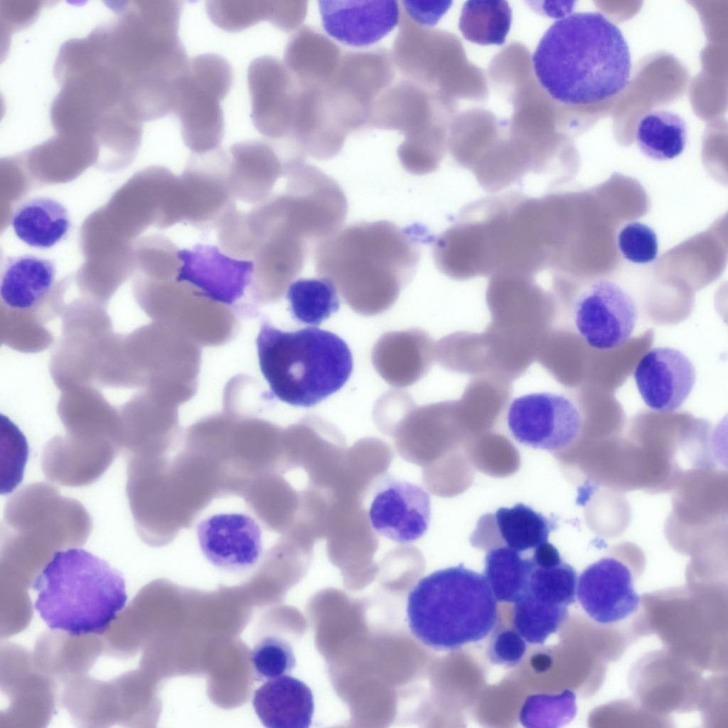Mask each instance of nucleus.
Returning a JSON list of instances; mask_svg holds the SVG:
<instances>
[{
	"label": "nucleus",
	"mask_w": 728,
	"mask_h": 728,
	"mask_svg": "<svg viewBox=\"0 0 728 728\" xmlns=\"http://www.w3.org/2000/svg\"><path fill=\"white\" fill-rule=\"evenodd\" d=\"M434 237L421 225L360 222L314 245L318 277L336 287L348 306L363 316L389 309L418 267L420 245Z\"/></svg>",
	"instance_id": "nucleus-1"
},
{
	"label": "nucleus",
	"mask_w": 728,
	"mask_h": 728,
	"mask_svg": "<svg viewBox=\"0 0 728 728\" xmlns=\"http://www.w3.org/2000/svg\"><path fill=\"white\" fill-rule=\"evenodd\" d=\"M532 67L548 96L566 105L606 100L625 89L631 60L621 30L600 12L555 21L533 54Z\"/></svg>",
	"instance_id": "nucleus-2"
},
{
	"label": "nucleus",
	"mask_w": 728,
	"mask_h": 728,
	"mask_svg": "<svg viewBox=\"0 0 728 728\" xmlns=\"http://www.w3.org/2000/svg\"><path fill=\"white\" fill-rule=\"evenodd\" d=\"M180 1H142L115 6L103 26L105 46L127 95L148 110L172 112L189 59L178 36Z\"/></svg>",
	"instance_id": "nucleus-3"
},
{
	"label": "nucleus",
	"mask_w": 728,
	"mask_h": 728,
	"mask_svg": "<svg viewBox=\"0 0 728 728\" xmlns=\"http://www.w3.org/2000/svg\"><path fill=\"white\" fill-rule=\"evenodd\" d=\"M32 587L41 619L70 636L104 633L127 601L122 574L81 548L55 552Z\"/></svg>",
	"instance_id": "nucleus-4"
},
{
	"label": "nucleus",
	"mask_w": 728,
	"mask_h": 728,
	"mask_svg": "<svg viewBox=\"0 0 728 728\" xmlns=\"http://www.w3.org/2000/svg\"><path fill=\"white\" fill-rule=\"evenodd\" d=\"M255 343L272 395L293 406L316 405L339 390L352 373L348 345L326 330L283 331L264 321Z\"/></svg>",
	"instance_id": "nucleus-5"
},
{
	"label": "nucleus",
	"mask_w": 728,
	"mask_h": 728,
	"mask_svg": "<svg viewBox=\"0 0 728 728\" xmlns=\"http://www.w3.org/2000/svg\"><path fill=\"white\" fill-rule=\"evenodd\" d=\"M406 611L417 640L449 651L485 638L496 623L498 605L484 575L460 564L421 579L408 594Z\"/></svg>",
	"instance_id": "nucleus-6"
},
{
	"label": "nucleus",
	"mask_w": 728,
	"mask_h": 728,
	"mask_svg": "<svg viewBox=\"0 0 728 728\" xmlns=\"http://www.w3.org/2000/svg\"><path fill=\"white\" fill-rule=\"evenodd\" d=\"M391 54L395 68L405 79L446 100L454 97L457 81L478 89L476 86L483 85L482 75L465 61L453 36L418 25L402 11Z\"/></svg>",
	"instance_id": "nucleus-7"
},
{
	"label": "nucleus",
	"mask_w": 728,
	"mask_h": 728,
	"mask_svg": "<svg viewBox=\"0 0 728 728\" xmlns=\"http://www.w3.org/2000/svg\"><path fill=\"white\" fill-rule=\"evenodd\" d=\"M233 82L229 62L215 53L189 59L176 92L173 112L178 117L182 138L193 154L219 148L224 135L220 102Z\"/></svg>",
	"instance_id": "nucleus-8"
},
{
	"label": "nucleus",
	"mask_w": 728,
	"mask_h": 728,
	"mask_svg": "<svg viewBox=\"0 0 728 728\" xmlns=\"http://www.w3.org/2000/svg\"><path fill=\"white\" fill-rule=\"evenodd\" d=\"M285 177L286 190L280 196L284 221L289 228L314 245L341 229L348 203L334 179L306 161Z\"/></svg>",
	"instance_id": "nucleus-9"
},
{
	"label": "nucleus",
	"mask_w": 728,
	"mask_h": 728,
	"mask_svg": "<svg viewBox=\"0 0 728 728\" xmlns=\"http://www.w3.org/2000/svg\"><path fill=\"white\" fill-rule=\"evenodd\" d=\"M395 65L385 48L343 53L332 80L325 87L328 105L350 133L368 124L373 106L392 85Z\"/></svg>",
	"instance_id": "nucleus-10"
},
{
	"label": "nucleus",
	"mask_w": 728,
	"mask_h": 728,
	"mask_svg": "<svg viewBox=\"0 0 728 728\" xmlns=\"http://www.w3.org/2000/svg\"><path fill=\"white\" fill-rule=\"evenodd\" d=\"M572 316L577 332L589 347L608 350L631 338L638 309L633 297L618 282L600 278L577 294Z\"/></svg>",
	"instance_id": "nucleus-11"
},
{
	"label": "nucleus",
	"mask_w": 728,
	"mask_h": 728,
	"mask_svg": "<svg viewBox=\"0 0 728 728\" xmlns=\"http://www.w3.org/2000/svg\"><path fill=\"white\" fill-rule=\"evenodd\" d=\"M506 422L513 438L534 449L555 451L573 442L583 419L574 402L563 394L528 393L509 403Z\"/></svg>",
	"instance_id": "nucleus-12"
},
{
	"label": "nucleus",
	"mask_w": 728,
	"mask_h": 728,
	"mask_svg": "<svg viewBox=\"0 0 728 728\" xmlns=\"http://www.w3.org/2000/svg\"><path fill=\"white\" fill-rule=\"evenodd\" d=\"M247 510L215 511L198 520L200 550L214 567L233 573L247 572L264 555V526Z\"/></svg>",
	"instance_id": "nucleus-13"
},
{
	"label": "nucleus",
	"mask_w": 728,
	"mask_h": 728,
	"mask_svg": "<svg viewBox=\"0 0 728 728\" xmlns=\"http://www.w3.org/2000/svg\"><path fill=\"white\" fill-rule=\"evenodd\" d=\"M251 119L256 129L269 141H289L300 86L284 63L264 55L247 69Z\"/></svg>",
	"instance_id": "nucleus-14"
},
{
	"label": "nucleus",
	"mask_w": 728,
	"mask_h": 728,
	"mask_svg": "<svg viewBox=\"0 0 728 728\" xmlns=\"http://www.w3.org/2000/svg\"><path fill=\"white\" fill-rule=\"evenodd\" d=\"M229 155L220 147L194 154L179 178L183 220L218 227L235 208L228 184Z\"/></svg>",
	"instance_id": "nucleus-15"
},
{
	"label": "nucleus",
	"mask_w": 728,
	"mask_h": 728,
	"mask_svg": "<svg viewBox=\"0 0 728 728\" xmlns=\"http://www.w3.org/2000/svg\"><path fill=\"white\" fill-rule=\"evenodd\" d=\"M451 105L407 79L392 85L375 100L368 126L401 132L405 137L445 132Z\"/></svg>",
	"instance_id": "nucleus-16"
},
{
	"label": "nucleus",
	"mask_w": 728,
	"mask_h": 728,
	"mask_svg": "<svg viewBox=\"0 0 728 728\" xmlns=\"http://www.w3.org/2000/svg\"><path fill=\"white\" fill-rule=\"evenodd\" d=\"M372 528L397 543H411L424 535L431 518V500L421 486L386 476L375 488L368 510Z\"/></svg>",
	"instance_id": "nucleus-17"
},
{
	"label": "nucleus",
	"mask_w": 728,
	"mask_h": 728,
	"mask_svg": "<svg viewBox=\"0 0 728 728\" xmlns=\"http://www.w3.org/2000/svg\"><path fill=\"white\" fill-rule=\"evenodd\" d=\"M181 266L176 277L208 299L231 305L241 298L251 283L254 263L240 259L210 245H196L179 250Z\"/></svg>",
	"instance_id": "nucleus-18"
},
{
	"label": "nucleus",
	"mask_w": 728,
	"mask_h": 728,
	"mask_svg": "<svg viewBox=\"0 0 728 728\" xmlns=\"http://www.w3.org/2000/svg\"><path fill=\"white\" fill-rule=\"evenodd\" d=\"M576 594L590 618L601 624L615 623L634 613L641 598L630 569L613 557L588 566L577 582Z\"/></svg>",
	"instance_id": "nucleus-19"
},
{
	"label": "nucleus",
	"mask_w": 728,
	"mask_h": 728,
	"mask_svg": "<svg viewBox=\"0 0 728 728\" xmlns=\"http://www.w3.org/2000/svg\"><path fill=\"white\" fill-rule=\"evenodd\" d=\"M318 8L325 31L352 47L376 43L399 26L402 10L397 1L321 0Z\"/></svg>",
	"instance_id": "nucleus-20"
},
{
	"label": "nucleus",
	"mask_w": 728,
	"mask_h": 728,
	"mask_svg": "<svg viewBox=\"0 0 728 728\" xmlns=\"http://www.w3.org/2000/svg\"><path fill=\"white\" fill-rule=\"evenodd\" d=\"M633 377L645 404L660 412L679 409L696 381L693 363L681 350L668 346L650 349L636 365Z\"/></svg>",
	"instance_id": "nucleus-21"
},
{
	"label": "nucleus",
	"mask_w": 728,
	"mask_h": 728,
	"mask_svg": "<svg viewBox=\"0 0 728 728\" xmlns=\"http://www.w3.org/2000/svg\"><path fill=\"white\" fill-rule=\"evenodd\" d=\"M436 357V346L420 329L390 331L379 338L371 360L378 373L390 385L405 387L421 379Z\"/></svg>",
	"instance_id": "nucleus-22"
},
{
	"label": "nucleus",
	"mask_w": 728,
	"mask_h": 728,
	"mask_svg": "<svg viewBox=\"0 0 728 728\" xmlns=\"http://www.w3.org/2000/svg\"><path fill=\"white\" fill-rule=\"evenodd\" d=\"M283 176L282 159L269 141L247 140L230 149L228 184L233 197L259 203Z\"/></svg>",
	"instance_id": "nucleus-23"
},
{
	"label": "nucleus",
	"mask_w": 728,
	"mask_h": 728,
	"mask_svg": "<svg viewBox=\"0 0 728 728\" xmlns=\"http://www.w3.org/2000/svg\"><path fill=\"white\" fill-rule=\"evenodd\" d=\"M255 713L267 728H308L314 710L310 688L301 680L284 675L268 680L255 692Z\"/></svg>",
	"instance_id": "nucleus-24"
},
{
	"label": "nucleus",
	"mask_w": 728,
	"mask_h": 728,
	"mask_svg": "<svg viewBox=\"0 0 728 728\" xmlns=\"http://www.w3.org/2000/svg\"><path fill=\"white\" fill-rule=\"evenodd\" d=\"M343 54L328 36L303 26L289 38L283 63L300 85L325 87L336 75Z\"/></svg>",
	"instance_id": "nucleus-25"
},
{
	"label": "nucleus",
	"mask_w": 728,
	"mask_h": 728,
	"mask_svg": "<svg viewBox=\"0 0 728 728\" xmlns=\"http://www.w3.org/2000/svg\"><path fill=\"white\" fill-rule=\"evenodd\" d=\"M308 243L284 223L275 228L262 240L252 259L251 283L273 281L280 291H287L304 267Z\"/></svg>",
	"instance_id": "nucleus-26"
},
{
	"label": "nucleus",
	"mask_w": 728,
	"mask_h": 728,
	"mask_svg": "<svg viewBox=\"0 0 728 728\" xmlns=\"http://www.w3.org/2000/svg\"><path fill=\"white\" fill-rule=\"evenodd\" d=\"M54 262L33 255L7 257L0 286L2 301L16 310L38 306L50 291L55 278Z\"/></svg>",
	"instance_id": "nucleus-27"
},
{
	"label": "nucleus",
	"mask_w": 728,
	"mask_h": 728,
	"mask_svg": "<svg viewBox=\"0 0 728 728\" xmlns=\"http://www.w3.org/2000/svg\"><path fill=\"white\" fill-rule=\"evenodd\" d=\"M11 226L17 237L32 247L48 249L63 240L71 228L67 208L48 197H35L14 212Z\"/></svg>",
	"instance_id": "nucleus-28"
},
{
	"label": "nucleus",
	"mask_w": 728,
	"mask_h": 728,
	"mask_svg": "<svg viewBox=\"0 0 728 728\" xmlns=\"http://www.w3.org/2000/svg\"><path fill=\"white\" fill-rule=\"evenodd\" d=\"M486 516L492 523L491 532H496L492 535H497L496 547L505 546L519 552L532 551L548 542L549 535L556 526L554 520L523 503L500 508L493 515Z\"/></svg>",
	"instance_id": "nucleus-29"
},
{
	"label": "nucleus",
	"mask_w": 728,
	"mask_h": 728,
	"mask_svg": "<svg viewBox=\"0 0 728 728\" xmlns=\"http://www.w3.org/2000/svg\"><path fill=\"white\" fill-rule=\"evenodd\" d=\"M687 134V124L679 114L658 109L649 112L641 119L636 139L646 156L655 161H667L684 151Z\"/></svg>",
	"instance_id": "nucleus-30"
},
{
	"label": "nucleus",
	"mask_w": 728,
	"mask_h": 728,
	"mask_svg": "<svg viewBox=\"0 0 728 728\" xmlns=\"http://www.w3.org/2000/svg\"><path fill=\"white\" fill-rule=\"evenodd\" d=\"M531 553L505 546L488 550L483 575L497 601L514 603L518 599L533 564Z\"/></svg>",
	"instance_id": "nucleus-31"
},
{
	"label": "nucleus",
	"mask_w": 728,
	"mask_h": 728,
	"mask_svg": "<svg viewBox=\"0 0 728 728\" xmlns=\"http://www.w3.org/2000/svg\"><path fill=\"white\" fill-rule=\"evenodd\" d=\"M511 21L512 11L507 1H468L461 10L459 28L473 43L502 45Z\"/></svg>",
	"instance_id": "nucleus-32"
},
{
	"label": "nucleus",
	"mask_w": 728,
	"mask_h": 728,
	"mask_svg": "<svg viewBox=\"0 0 728 728\" xmlns=\"http://www.w3.org/2000/svg\"><path fill=\"white\" fill-rule=\"evenodd\" d=\"M338 293L335 285L326 278L294 281L287 290L292 317L304 324H320L339 309Z\"/></svg>",
	"instance_id": "nucleus-33"
},
{
	"label": "nucleus",
	"mask_w": 728,
	"mask_h": 728,
	"mask_svg": "<svg viewBox=\"0 0 728 728\" xmlns=\"http://www.w3.org/2000/svg\"><path fill=\"white\" fill-rule=\"evenodd\" d=\"M275 1H220L206 2L207 14L218 27L230 32L247 28L261 21H273Z\"/></svg>",
	"instance_id": "nucleus-34"
},
{
	"label": "nucleus",
	"mask_w": 728,
	"mask_h": 728,
	"mask_svg": "<svg viewBox=\"0 0 728 728\" xmlns=\"http://www.w3.org/2000/svg\"><path fill=\"white\" fill-rule=\"evenodd\" d=\"M446 134L432 133L405 137L397 149L403 168L415 175L436 171L444 156Z\"/></svg>",
	"instance_id": "nucleus-35"
},
{
	"label": "nucleus",
	"mask_w": 728,
	"mask_h": 728,
	"mask_svg": "<svg viewBox=\"0 0 728 728\" xmlns=\"http://www.w3.org/2000/svg\"><path fill=\"white\" fill-rule=\"evenodd\" d=\"M250 660L259 680L287 675L296 665L292 648L278 637H266L257 643L251 652Z\"/></svg>",
	"instance_id": "nucleus-36"
},
{
	"label": "nucleus",
	"mask_w": 728,
	"mask_h": 728,
	"mask_svg": "<svg viewBox=\"0 0 728 728\" xmlns=\"http://www.w3.org/2000/svg\"><path fill=\"white\" fill-rule=\"evenodd\" d=\"M617 245L623 257L634 264H647L654 261L658 252L655 232L640 222L627 223L619 232Z\"/></svg>",
	"instance_id": "nucleus-37"
},
{
	"label": "nucleus",
	"mask_w": 728,
	"mask_h": 728,
	"mask_svg": "<svg viewBox=\"0 0 728 728\" xmlns=\"http://www.w3.org/2000/svg\"><path fill=\"white\" fill-rule=\"evenodd\" d=\"M414 405L413 400L405 392L391 390L384 394L377 401L373 410V416L382 429L391 433Z\"/></svg>",
	"instance_id": "nucleus-38"
},
{
	"label": "nucleus",
	"mask_w": 728,
	"mask_h": 728,
	"mask_svg": "<svg viewBox=\"0 0 728 728\" xmlns=\"http://www.w3.org/2000/svg\"><path fill=\"white\" fill-rule=\"evenodd\" d=\"M525 651V639L515 630L505 629L495 635L489 655L496 664L513 666L521 660Z\"/></svg>",
	"instance_id": "nucleus-39"
},
{
	"label": "nucleus",
	"mask_w": 728,
	"mask_h": 728,
	"mask_svg": "<svg viewBox=\"0 0 728 728\" xmlns=\"http://www.w3.org/2000/svg\"><path fill=\"white\" fill-rule=\"evenodd\" d=\"M448 1H403L402 12L418 25L431 28L450 7Z\"/></svg>",
	"instance_id": "nucleus-40"
},
{
	"label": "nucleus",
	"mask_w": 728,
	"mask_h": 728,
	"mask_svg": "<svg viewBox=\"0 0 728 728\" xmlns=\"http://www.w3.org/2000/svg\"><path fill=\"white\" fill-rule=\"evenodd\" d=\"M1 6L6 27L18 29L32 22L40 9L38 1H4Z\"/></svg>",
	"instance_id": "nucleus-41"
}]
</instances>
